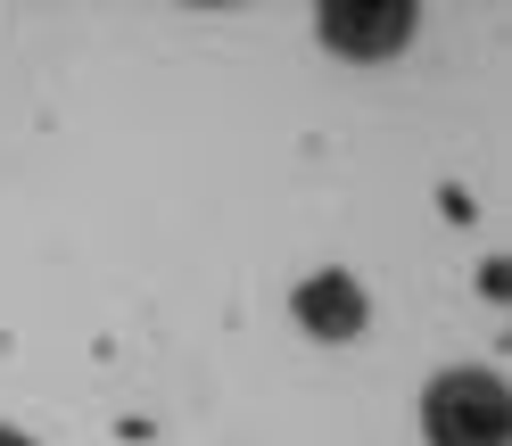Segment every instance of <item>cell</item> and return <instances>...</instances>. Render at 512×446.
Wrapping results in <instances>:
<instances>
[{
  "label": "cell",
  "instance_id": "3957f363",
  "mask_svg": "<svg viewBox=\"0 0 512 446\" xmlns=\"http://www.w3.org/2000/svg\"><path fill=\"white\" fill-rule=\"evenodd\" d=\"M290 314H298L306 339H356L372 323V298L356 290V273H306L298 298H290Z\"/></svg>",
  "mask_w": 512,
  "mask_h": 446
},
{
  "label": "cell",
  "instance_id": "6da1fadb",
  "mask_svg": "<svg viewBox=\"0 0 512 446\" xmlns=\"http://www.w3.org/2000/svg\"><path fill=\"white\" fill-rule=\"evenodd\" d=\"M422 438L430 446H504L512 438V389L479 364H455L422 389Z\"/></svg>",
  "mask_w": 512,
  "mask_h": 446
},
{
  "label": "cell",
  "instance_id": "277c9868",
  "mask_svg": "<svg viewBox=\"0 0 512 446\" xmlns=\"http://www.w3.org/2000/svg\"><path fill=\"white\" fill-rule=\"evenodd\" d=\"M0 446H34V438H25V430H0Z\"/></svg>",
  "mask_w": 512,
  "mask_h": 446
},
{
  "label": "cell",
  "instance_id": "7a4b0ae2",
  "mask_svg": "<svg viewBox=\"0 0 512 446\" xmlns=\"http://www.w3.org/2000/svg\"><path fill=\"white\" fill-rule=\"evenodd\" d=\"M422 9L413 0H323L314 9V42L331 58H397L413 42Z\"/></svg>",
  "mask_w": 512,
  "mask_h": 446
}]
</instances>
